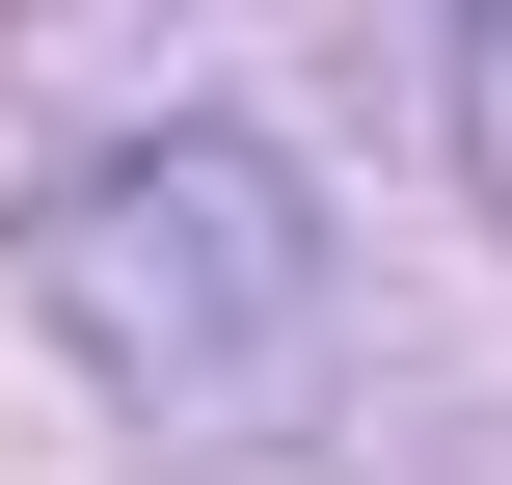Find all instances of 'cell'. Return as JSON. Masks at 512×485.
<instances>
[{"label": "cell", "instance_id": "6da1fadb", "mask_svg": "<svg viewBox=\"0 0 512 485\" xmlns=\"http://www.w3.org/2000/svg\"><path fill=\"white\" fill-rule=\"evenodd\" d=\"M27 270H54V324H81L108 378H162V405H216V378H270V351L324 324L297 189H270V162H216V135H162V162H54Z\"/></svg>", "mask_w": 512, "mask_h": 485}, {"label": "cell", "instance_id": "7a4b0ae2", "mask_svg": "<svg viewBox=\"0 0 512 485\" xmlns=\"http://www.w3.org/2000/svg\"><path fill=\"white\" fill-rule=\"evenodd\" d=\"M459 108H486V189H512V27H486V54H459Z\"/></svg>", "mask_w": 512, "mask_h": 485}]
</instances>
